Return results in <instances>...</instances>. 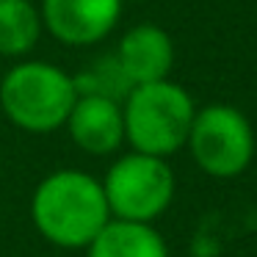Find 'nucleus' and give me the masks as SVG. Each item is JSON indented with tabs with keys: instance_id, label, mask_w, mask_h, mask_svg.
Instances as JSON below:
<instances>
[{
	"instance_id": "f257e3e1",
	"label": "nucleus",
	"mask_w": 257,
	"mask_h": 257,
	"mask_svg": "<svg viewBox=\"0 0 257 257\" xmlns=\"http://www.w3.org/2000/svg\"><path fill=\"white\" fill-rule=\"evenodd\" d=\"M31 218L36 232L53 246L89 249L113 216L100 180L78 169H61L36 185Z\"/></svg>"
},
{
	"instance_id": "f03ea898",
	"label": "nucleus",
	"mask_w": 257,
	"mask_h": 257,
	"mask_svg": "<svg viewBox=\"0 0 257 257\" xmlns=\"http://www.w3.org/2000/svg\"><path fill=\"white\" fill-rule=\"evenodd\" d=\"M122 116L124 141L133 152L169 158L188 141L196 105L180 83L158 80L130 89L122 102Z\"/></svg>"
},
{
	"instance_id": "7ed1b4c3",
	"label": "nucleus",
	"mask_w": 257,
	"mask_h": 257,
	"mask_svg": "<svg viewBox=\"0 0 257 257\" xmlns=\"http://www.w3.org/2000/svg\"><path fill=\"white\" fill-rule=\"evenodd\" d=\"M78 100L72 75L47 61H23L0 83V108L25 133H53L64 127Z\"/></svg>"
},
{
	"instance_id": "20e7f679",
	"label": "nucleus",
	"mask_w": 257,
	"mask_h": 257,
	"mask_svg": "<svg viewBox=\"0 0 257 257\" xmlns=\"http://www.w3.org/2000/svg\"><path fill=\"white\" fill-rule=\"evenodd\" d=\"M102 191L113 218L152 224L174 202L177 180L166 158L130 152L108 169Z\"/></svg>"
},
{
	"instance_id": "39448f33",
	"label": "nucleus",
	"mask_w": 257,
	"mask_h": 257,
	"mask_svg": "<svg viewBox=\"0 0 257 257\" xmlns=\"http://www.w3.org/2000/svg\"><path fill=\"white\" fill-rule=\"evenodd\" d=\"M185 147L205 174L229 180L249 169L254 158V130L243 111L227 102H213L196 108Z\"/></svg>"
},
{
	"instance_id": "423d86ee",
	"label": "nucleus",
	"mask_w": 257,
	"mask_h": 257,
	"mask_svg": "<svg viewBox=\"0 0 257 257\" xmlns=\"http://www.w3.org/2000/svg\"><path fill=\"white\" fill-rule=\"evenodd\" d=\"M122 0H42V25L58 42L86 47L102 42L122 17Z\"/></svg>"
},
{
	"instance_id": "0eeeda50",
	"label": "nucleus",
	"mask_w": 257,
	"mask_h": 257,
	"mask_svg": "<svg viewBox=\"0 0 257 257\" xmlns=\"http://www.w3.org/2000/svg\"><path fill=\"white\" fill-rule=\"evenodd\" d=\"M113 56L130 86L158 83L169 80V72L174 67V42L158 25H136L122 36Z\"/></svg>"
},
{
	"instance_id": "6e6552de",
	"label": "nucleus",
	"mask_w": 257,
	"mask_h": 257,
	"mask_svg": "<svg viewBox=\"0 0 257 257\" xmlns=\"http://www.w3.org/2000/svg\"><path fill=\"white\" fill-rule=\"evenodd\" d=\"M72 141L89 155H111L124 141L122 102L108 97L80 94L72 105L67 124Z\"/></svg>"
},
{
	"instance_id": "1a4fd4ad",
	"label": "nucleus",
	"mask_w": 257,
	"mask_h": 257,
	"mask_svg": "<svg viewBox=\"0 0 257 257\" xmlns=\"http://www.w3.org/2000/svg\"><path fill=\"white\" fill-rule=\"evenodd\" d=\"M86 251V257H169L166 240L152 224L122 218H111Z\"/></svg>"
},
{
	"instance_id": "9d476101",
	"label": "nucleus",
	"mask_w": 257,
	"mask_h": 257,
	"mask_svg": "<svg viewBox=\"0 0 257 257\" xmlns=\"http://www.w3.org/2000/svg\"><path fill=\"white\" fill-rule=\"evenodd\" d=\"M42 28V12L31 0H0V56L17 58L31 53Z\"/></svg>"
},
{
	"instance_id": "9b49d317",
	"label": "nucleus",
	"mask_w": 257,
	"mask_h": 257,
	"mask_svg": "<svg viewBox=\"0 0 257 257\" xmlns=\"http://www.w3.org/2000/svg\"><path fill=\"white\" fill-rule=\"evenodd\" d=\"M75 89L80 94H91V97H108V100L124 102V97L130 94V80L124 78L122 67H119L116 56H102L91 64L89 69H83L80 75H72Z\"/></svg>"
},
{
	"instance_id": "f8f14e48",
	"label": "nucleus",
	"mask_w": 257,
	"mask_h": 257,
	"mask_svg": "<svg viewBox=\"0 0 257 257\" xmlns=\"http://www.w3.org/2000/svg\"><path fill=\"white\" fill-rule=\"evenodd\" d=\"M122 3H144V0H122Z\"/></svg>"
}]
</instances>
